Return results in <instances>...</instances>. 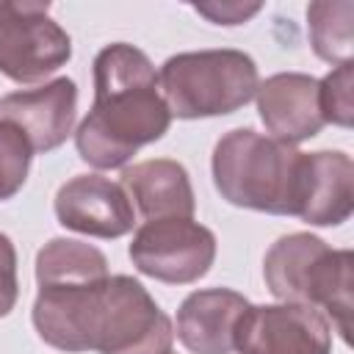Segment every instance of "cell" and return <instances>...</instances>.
<instances>
[{"mask_svg":"<svg viewBox=\"0 0 354 354\" xmlns=\"http://www.w3.org/2000/svg\"><path fill=\"white\" fill-rule=\"evenodd\" d=\"M36 282L33 326L39 337L61 351L94 348L97 310L108 282L105 254L83 241L53 238L36 257Z\"/></svg>","mask_w":354,"mask_h":354,"instance_id":"7a4b0ae2","label":"cell"},{"mask_svg":"<svg viewBox=\"0 0 354 354\" xmlns=\"http://www.w3.org/2000/svg\"><path fill=\"white\" fill-rule=\"evenodd\" d=\"M30 158L33 147L28 136L17 124L0 119V202L14 196L25 185Z\"/></svg>","mask_w":354,"mask_h":354,"instance_id":"e0dca14e","label":"cell"},{"mask_svg":"<svg viewBox=\"0 0 354 354\" xmlns=\"http://www.w3.org/2000/svg\"><path fill=\"white\" fill-rule=\"evenodd\" d=\"M72 55L69 33L50 17L47 3L0 0V72L14 83H36Z\"/></svg>","mask_w":354,"mask_h":354,"instance_id":"52a82bcc","label":"cell"},{"mask_svg":"<svg viewBox=\"0 0 354 354\" xmlns=\"http://www.w3.org/2000/svg\"><path fill=\"white\" fill-rule=\"evenodd\" d=\"M354 210V166L346 152H304L296 216L315 227L343 224Z\"/></svg>","mask_w":354,"mask_h":354,"instance_id":"4fadbf2b","label":"cell"},{"mask_svg":"<svg viewBox=\"0 0 354 354\" xmlns=\"http://www.w3.org/2000/svg\"><path fill=\"white\" fill-rule=\"evenodd\" d=\"M122 188L138 205L147 221L152 218H191L194 191L188 171L169 158L141 160L122 171Z\"/></svg>","mask_w":354,"mask_h":354,"instance_id":"9a60e30c","label":"cell"},{"mask_svg":"<svg viewBox=\"0 0 354 354\" xmlns=\"http://www.w3.org/2000/svg\"><path fill=\"white\" fill-rule=\"evenodd\" d=\"M260 8H263L260 3H202V6H194L196 14L207 17L216 25H241L249 17H254Z\"/></svg>","mask_w":354,"mask_h":354,"instance_id":"ffe728a7","label":"cell"},{"mask_svg":"<svg viewBox=\"0 0 354 354\" xmlns=\"http://www.w3.org/2000/svg\"><path fill=\"white\" fill-rule=\"evenodd\" d=\"M19 296V285H17V252L14 243L8 241V235L0 232V318H6Z\"/></svg>","mask_w":354,"mask_h":354,"instance_id":"d6986e66","label":"cell"},{"mask_svg":"<svg viewBox=\"0 0 354 354\" xmlns=\"http://www.w3.org/2000/svg\"><path fill=\"white\" fill-rule=\"evenodd\" d=\"M169 124L171 113L152 61L124 41L102 47L94 58V105L75 133L80 158L94 169L124 166Z\"/></svg>","mask_w":354,"mask_h":354,"instance_id":"6da1fadb","label":"cell"},{"mask_svg":"<svg viewBox=\"0 0 354 354\" xmlns=\"http://www.w3.org/2000/svg\"><path fill=\"white\" fill-rule=\"evenodd\" d=\"M351 274L354 254L348 249H329L310 232L279 238L263 260L268 290L279 301L326 310L346 343L351 340Z\"/></svg>","mask_w":354,"mask_h":354,"instance_id":"277c9868","label":"cell"},{"mask_svg":"<svg viewBox=\"0 0 354 354\" xmlns=\"http://www.w3.org/2000/svg\"><path fill=\"white\" fill-rule=\"evenodd\" d=\"M257 111L271 138L299 144L313 138L326 122L318 105V80L301 72L271 75L257 86Z\"/></svg>","mask_w":354,"mask_h":354,"instance_id":"7c38bea8","label":"cell"},{"mask_svg":"<svg viewBox=\"0 0 354 354\" xmlns=\"http://www.w3.org/2000/svg\"><path fill=\"white\" fill-rule=\"evenodd\" d=\"M216 257V235L194 218H152L130 243L133 266L160 282L188 285L205 277Z\"/></svg>","mask_w":354,"mask_h":354,"instance_id":"ba28073f","label":"cell"},{"mask_svg":"<svg viewBox=\"0 0 354 354\" xmlns=\"http://www.w3.org/2000/svg\"><path fill=\"white\" fill-rule=\"evenodd\" d=\"M249 301L227 288L194 290L177 310V337L194 354H232V332Z\"/></svg>","mask_w":354,"mask_h":354,"instance_id":"5bb4252c","label":"cell"},{"mask_svg":"<svg viewBox=\"0 0 354 354\" xmlns=\"http://www.w3.org/2000/svg\"><path fill=\"white\" fill-rule=\"evenodd\" d=\"M174 329L133 277H108L97 310L94 351L100 354H169Z\"/></svg>","mask_w":354,"mask_h":354,"instance_id":"8992f818","label":"cell"},{"mask_svg":"<svg viewBox=\"0 0 354 354\" xmlns=\"http://www.w3.org/2000/svg\"><path fill=\"white\" fill-rule=\"evenodd\" d=\"M55 216L66 230L119 238L133 230L136 210L127 191L102 174H77L55 194Z\"/></svg>","mask_w":354,"mask_h":354,"instance_id":"30bf717a","label":"cell"},{"mask_svg":"<svg viewBox=\"0 0 354 354\" xmlns=\"http://www.w3.org/2000/svg\"><path fill=\"white\" fill-rule=\"evenodd\" d=\"M238 354H329V321L307 304L246 307L232 332Z\"/></svg>","mask_w":354,"mask_h":354,"instance_id":"9c48e42d","label":"cell"},{"mask_svg":"<svg viewBox=\"0 0 354 354\" xmlns=\"http://www.w3.org/2000/svg\"><path fill=\"white\" fill-rule=\"evenodd\" d=\"M160 94L177 119L224 116L243 108L260 80L254 61L241 50H202L171 55L158 72Z\"/></svg>","mask_w":354,"mask_h":354,"instance_id":"5b68a950","label":"cell"},{"mask_svg":"<svg viewBox=\"0 0 354 354\" xmlns=\"http://www.w3.org/2000/svg\"><path fill=\"white\" fill-rule=\"evenodd\" d=\"M304 152L249 127L230 130L213 149V183L238 207L296 216Z\"/></svg>","mask_w":354,"mask_h":354,"instance_id":"3957f363","label":"cell"},{"mask_svg":"<svg viewBox=\"0 0 354 354\" xmlns=\"http://www.w3.org/2000/svg\"><path fill=\"white\" fill-rule=\"evenodd\" d=\"M77 88L69 77L50 80L39 88L14 91L0 100V119L17 124L33 152H50L66 141L75 124Z\"/></svg>","mask_w":354,"mask_h":354,"instance_id":"8fae6325","label":"cell"},{"mask_svg":"<svg viewBox=\"0 0 354 354\" xmlns=\"http://www.w3.org/2000/svg\"><path fill=\"white\" fill-rule=\"evenodd\" d=\"M351 61L335 66L324 80H318V105L324 122L348 127L354 119V100H351Z\"/></svg>","mask_w":354,"mask_h":354,"instance_id":"ac0fdd59","label":"cell"},{"mask_svg":"<svg viewBox=\"0 0 354 354\" xmlns=\"http://www.w3.org/2000/svg\"><path fill=\"white\" fill-rule=\"evenodd\" d=\"M307 22H310V41L318 58L340 66L351 61L354 47V3L337 0V3H310L307 6Z\"/></svg>","mask_w":354,"mask_h":354,"instance_id":"2e32d148","label":"cell"}]
</instances>
